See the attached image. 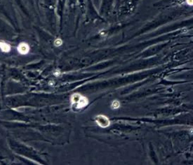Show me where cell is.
<instances>
[{
	"instance_id": "6da1fadb",
	"label": "cell",
	"mask_w": 193,
	"mask_h": 165,
	"mask_svg": "<svg viewBox=\"0 0 193 165\" xmlns=\"http://www.w3.org/2000/svg\"><path fill=\"white\" fill-rule=\"evenodd\" d=\"M71 103L72 106H75L76 108L81 109L88 106L89 99L84 96L76 93L72 95Z\"/></svg>"
},
{
	"instance_id": "7a4b0ae2",
	"label": "cell",
	"mask_w": 193,
	"mask_h": 165,
	"mask_svg": "<svg viewBox=\"0 0 193 165\" xmlns=\"http://www.w3.org/2000/svg\"><path fill=\"white\" fill-rule=\"evenodd\" d=\"M95 121L99 126L102 128H106L110 125V121L109 118L103 114H98L95 117Z\"/></svg>"
},
{
	"instance_id": "3957f363",
	"label": "cell",
	"mask_w": 193,
	"mask_h": 165,
	"mask_svg": "<svg viewBox=\"0 0 193 165\" xmlns=\"http://www.w3.org/2000/svg\"><path fill=\"white\" fill-rule=\"evenodd\" d=\"M30 46L26 42H21L18 44L17 47V51L21 55H27L30 52Z\"/></svg>"
},
{
	"instance_id": "277c9868",
	"label": "cell",
	"mask_w": 193,
	"mask_h": 165,
	"mask_svg": "<svg viewBox=\"0 0 193 165\" xmlns=\"http://www.w3.org/2000/svg\"><path fill=\"white\" fill-rule=\"evenodd\" d=\"M11 49V47L10 44L5 42H0V50L4 53H8Z\"/></svg>"
},
{
	"instance_id": "5b68a950",
	"label": "cell",
	"mask_w": 193,
	"mask_h": 165,
	"mask_svg": "<svg viewBox=\"0 0 193 165\" xmlns=\"http://www.w3.org/2000/svg\"><path fill=\"white\" fill-rule=\"evenodd\" d=\"M119 106H120V103L117 100H114L111 105V107L112 108V109H117L119 108Z\"/></svg>"
},
{
	"instance_id": "8992f818",
	"label": "cell",
	"mask_w": 193,
	"mask_h": 165,
	"mask_svg": "<svg viewBox=\"0 0 193 165\" xmlns=\"http://www.w3.org/2000/svg\"><path fill=\"white\" fill-rule=\"evenodd\" d=\"M62 44H63V41H62V39H59V38L55 39V42H54V45H55V47H60Z\"/></svg>"
},
{
	"instance_id": "52a82bcc",
	"label": "cell",
	"mask_w": 193,
	"mask_h": 165,
	"mask_svg": "<svg viewBox=\"0 0 193 165\" xmlns=\"http://www.w3.org/2000/svg\"><path fill=\"white\" fill-rule=\"evenodd\" d=\"M186 3H187L188 5L192 6L193 5V0H186Z\"/></svg>"
}]
</instances>
